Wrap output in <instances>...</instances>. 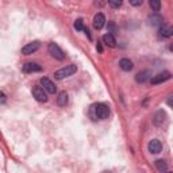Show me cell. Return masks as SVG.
I'll return each mask as SVG.
<instances>
[{
    "label": "cell",
    "mask_w": 173,
    "mask_h": 173,
    "mask_svg": "<svg viewBox=\"0 0 173 173\" xmlns=\"http://www.w3.org/2000/svg\"><path fill=\"white\" fill-rule=\"evenodd\" d=\"M77 72V66L71 64V65H66L61 69H58V71L54 73V77L58 79V80H62V79H65V77H69V76H73L75 73Z\"/></svg>",
    "instance_id": "1"
},
{
    "label": "cell",
    "mask_w": 173,
    "mask_h": 173,
    "mask_svg": "<svg viewBox=\"0 0 173 173\" xmlns=\"http://www.w3.org/2000/svg\"><path fill=\"white\" fill-rule=\"evenodd\" d=\"M93 111H95L96 118L102 119V120H104V119H107L110 116V108L103 103H97L96 106H93Z\"/></svg>",
    "instance_id": "2"
},
{
    "label": "cell",
    "mask_w": 173,
    "mask_h": 173,
    "mask_svg": "<svg viewBox=\"0 0 173 173\" xmlns=\"http://www.w3.org/2000/svg\"><path fill=\"white\" fill-rule=\"evenodd\" d=\"M47 49H49V53H50V54L54 57L56 60H58V61H62V60L65 58V53H64V50H62L61 47L57 45L56 42H51V43H49Z\"/></svg>",
    "instance_id": "3"
},
{
    "label": "cell",
    "mask_w": 173,
    "mask_h": 173,
    "mask_svg": "<svg viewBox=\"0 0 173 173\" xmlns=\"http://www.w3.org/2000/svg\"><path fill=\"white\" fill-rule=\"evenodd\" d=\"M33 96L35 97L38 102H42V103H45V102H47V95H46V92H45V89L42 88V86H39V85H34L33 86Z\"/></svg>",
    "instance_id": "4"
},
{
    "label": "cell",
    "mask_w": 173,
    "mask_h": 173,
    "mask_svg": "<svg viewBox=\"0 0 173 173\" xmlns=\"http://www.w3.org/2000/svg\"><path fill=\"white\" fill-rule=\"evenodd\" d=\"M39 46L41 43L38 41H34V42H30V43H27L22 47V54H25V56H30L33 53H35L38 49H39Z\"/></svg>",
    "instance_id": "5"
},
{
    "label": "cell",
    "mask_w": 173,
    "mask_h": 173,
    "mask_svg": "<svg viewBox=\"0 0 173 173\" xmlns=\"http://www.w3.org/2000/svg\"><path fill=\"white\" fill-rule=\"evenodd\" d=\"M152 79V71H149V69H145V71H141L139 73H137V76H135V81L138 84H145L146 81H149Z\"/></svg>",
    "instance_id": "6"
},
{
    "label": "cell",
    "mask_w": 173,
    "mask_h": 173,
    "mask_svg": "<svg viewBox=\"0 0 173 173\" xmlns=\"http://www.w3.org/2000/svg\"><path fill=\"white\" fill-rule=\"evenodd\" d=\"M41 84L43 86V89L47 91L49 93H56L57 92V86L54 85V83L51 81L50 79H47V77H42L41 79Z\"/></svg>",
    "instance_id": "7"
},
{
    "label": "cell",
    "mask_w": 173,
    "mask_h": 173,
    "mask_svg": "<svg viewBox=\"0 0 173 173\" xmlns=\"http://www.w3.org/2000/svg\"><path fill=\"white\" fill-rule=\"evenodd\" d=\"M170 77H172L170 72H162V73H158L157 76H154L153 79H150V80H152V84L156 85V84H161V83L168 81Z\"/></svg>",
    "instance_id": "8"
},
{
    "label": "cell",
    "mask_w": 173,
    "mask_h": 173,
    "mask_svg": "<svg viewBox=\"0 0 173 173\" xmlns=\"http://www.w3.org/2000/svg\"><path fill=\"white\" fill-rule=\"evenodd\" d=\"M42 66L37 62H26L23 65V72L26 73H35V72H41Z\"/></svg>",
    "instance_id": "9"
},
{
    "label": "cell",
    "mask_w": 173,
    "mask_h": 173,
    "mask_svg": "<svg viewBox=\"0 0 173 173\" xmlns=\"http://www.w3.org/2000/svg\"><path fill=\"white\" fill-rule=\"evenodd\" d=\"M148 149H149V152L153 153V154H158L162 150V143L160 142L158 139H152L148 145Z\"/></svg>",
    "instance_id": "10"
},
{
    "label": "cell",
    "mask_w": 173,
    "mask_h": 173,
    "mask_svg": "<svg viewBox=\"0 0 173 173\" xmlns=\"http://www.w3.org/2000/svg\"><path fill=\"white\" fill-rule=\"evenodd\" d=\"M104 23H106V16L103 15L102 12L96 14L95 18H93V27H95L96 30H100V29H103Z\"/></svg>",
    "instance_id": "11"
},
{
    "label": "cell",
    "mask_w": 173,
    "mask_h": 173,
    "mask_svg": "<svg viewBox=\"0 0 173 173\" xmlns=\"http://www.w3.org/2000/svg\"><path fill=\"white\" fill-rule=\"evenodd\" d=\"M148 22H149V25H152V26H160V25H162L164 19L160 14H152V15H149Z\"/></svg>",
    "instance_id": "12"
},
{
    "label": "cell",
    "mask_w": 173,
    "mask_h": 173,
    "mask_svg": "<svg viewBox=\"0 0 173 173\" xmlns=\"http://www.w3.org/2000/svg\"><path fill=\"white\" fill-rule=\"evenodd\" d=\"M119 66H120V69L124 72H130L134 68L132 65V61L131 60H128V58H122L120 61H119Z\"/></svg>",
    "instance_id": "13"
},
{
    "label": "cell",
    "mask_w": 173,
    "mask_h": 173,
    "mask_svg": "<svg viewBox=\"0 0 173 173\" xmlns=\"http://www.w3.org/2000/svg\"><path fill=\"white\" fill-rule=\"evenodd\" d=\"M165 118H166V114H165V111H162V110H160V111L154 115V124L156 126H161L164 122H165Z\"/></svg>",
    "instance_id": "14"
},
{
    "label": "cell",
    "mask_w": 173,
    "mask_h": 173,
    "mask_svg": "<svg viewBox=\"0 0 173 173\" xmlns=\"http://www.w3.org/2000/svg\"><path fill=\"white\" fill-rule=\"evenodd\" d=\"M103 42L108 45L110 47H115L116 46V39H115V37L112 35V34H106V35H103Z\"/></svg>",
    "instance_id": "15"
},
{
    "label": "cell",
    "mask_w": 173,
    "mask_h": 173,
    "mask_svg": "<svg viewBox=\"0 0 173 173\" xmlns=\"http://www.w3.org/2000/svg\"><path fill=\"white\" fill-rule=\"evenodd\" d=\"M172 34H173V30H172V27H169V26H162L160 29V37H162V38H170Z\"/></svg>",
    "instance_id": "16"
},
{
    "label": "cell",
    "mask_w": 173,
    "mask_h": 173,
    "mask_svg": "<svg viewBox=\"0 0 173 173\" xmlns=\"http://www.w3.org/2000/svg\"><path fill=\"white\" fill-rule=\"evenodd\" d=\"M57 103H58L60 107H65L66 104H68V93H66V92H61V93L58 95Z\"/></svg>",
    "instance_id": "17"
},
{
    "label": "cell",
    "mask_w": 173,
    "mask_h": 173,
    "mask_svg": "<svg viewBox=\"0 0 173 173\" xmlns=\"http://www.w3.org/2000/svg\"><path fill=\"white\" fill-rule=\"evenodd\" d=\"M156 166H157L158 172H161V173L168 172V164L165 162L164 160H157V161H156Z\"/></svg>",
    "instance_id": "18"
},
{
    "label": "cell",
    "mask_w": 173,
    "mask_h": 173,
    "mask_svg": "<svg viewBox=\"0 0 173 173\" xmlns=\"http://www.w3.org/2000/svg\"><path fill=\"white\" fill-rule=\"evenodd\" d=\"M150 7H152L154 11H160L161 8V3L158 0H150Z\"/></svg>",
    "instance_id": "19"
},
{
    "label": "cell",
    "mask_w": 173,
    "mask_h": 173,
    "mask_svg": "<svg viewBox=\"0 0 173 173\" xmlns=\"http://www.w3.org/2000/svg\"><path fill=\"white\" fill-rule=\"evenodd\" d=\"M75 29H76V30H83V31H84L85 26H84V23H83V19H77V21L75 22Z\"/></svg>",
    "instance_id": "20"
},
{
    "label": "cell",
    "mask_w": 173,
    "mask_h": 173,
    "mask_svg": "<svg viewBox=\"0 0 173 173\" xmlns=\"http://www.w3.org/2000/svg\"><path fill=\"white\" fill-rule=\"evenodd\" d=\"M108 5H111L114 8H119V7L122 5V1H120V0H110V1H108Z\"/></svg>",
    "instance_id": "21"
},
{
    "label": "cell",
    "mask_w": 173,
    "mask_h": 173,
    "mask_svg": "<svg viewBox=\"0 0 173 173\" xmlns=\"http://www.w3.org/2000/svg\"><path fill=\"white\" fill-rule=\"evenodd\" d=\"M130 4L138 7V5H142L143 4V0H131V1H130Z\"/></svg>",
    "instance_id": "22"
},
{
    "label": "cell",
    "mask_w": 173,
    "mask_h": 173,
    "mask_svg": "<svg viewBox=\"0 0 173 173\" xmlns=\"http://www.w3.org/2000/svg\"><path fill=\"white\" fill-rule=\"evenodd\" d=\"M5 100H7V96H5V93H4L3 91H0V104L5 103Z\"/></svg>",
    "instance_id": "23"
},
{
    "label": "cell",
    "mask_w": 173,
    "mask_h": 173,
    "mask_svg": "<svg viewBox=\"0 0 173 173\" xmlns=\"http://www.w3.org/2000/svg\"><path fill=\"white\" fill-rule=\"evenodd\" d=\"M96 47H97V50L100 51V53L103 51V46H102V43H99V42H97V46H96Z\"/></svg>",
    "instance_id": "24"
},
{
    "label": "cell",
    "mask_w": 173,
    "mask_h": 173,
    "mask_svg": "<svg viewBox=\"0 0 173 173\" xmlns=\"http://www.w3.org/2000/svg\"><path fill=\"white\" fill-rule=\"evenodd\" d=\"M166 173H172V172H169V170H168V172H166Z\"/></svg>",
    "instance_id": "25"
}]
</instances>
